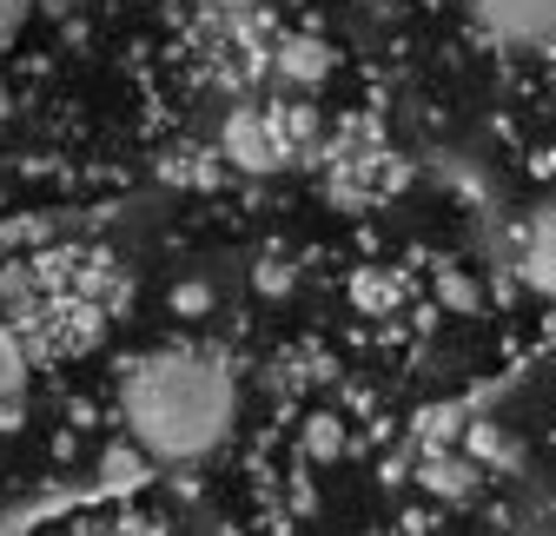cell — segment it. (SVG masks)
Segmentation results:
<instances>
[{"label": "cell", "instance_id": "obj_5", "mask_svg": "<svg viewBox=\"0 0 556 536\" xmlns=\"http://www.w3.org/2000/svg\"><path fill=\"white\" fill-rule=\"evenodd\" d=\"M173 305H179V311H205V305H213V285H179Z\"/></svg>", "mask_w": 556, "mask_h": 536}, {"label": "cell", "instance_id": "obj_3", "mask_svg": "<svg viewBox=\"0 0 556 536\" xmlns=\"http://www.w3.org/2000/svg\"><path fill=\"white\" fill-rule=\"evenodd\" d=\"M523 279L556 298V206H543V213L523 226Z\"/></svg>", "mask_w": 556, "mask_h": 536}, {"label": "cell", "instance_id": "obj_2", "mask_svg": "<svg viewBox=\"0 0 556 536\" xmlns=\"http://www.w3.org/2000/svg\"><path fill=\"white\" fill-rule=\"evenodd\" d=\"M464 8H470L477 34L497 47H517V53L556 47V0H464Z\"/></svg>", "mask_w": 556, "mask_h": 536}, {"label": "cell", "instance_id": "obj_4", "mask_svg": "<svg viewBox=\"0 0 556 536\" xmlns=\"http://www.w3.org/2000/svg\"><path fill=\"white\" fill-rule=\"evenodd\" d=\"M21 384H27V352H21L14 331L0 324V405H8V397H21Z\"/></svg>", "mask_w": 556, "mask_h": 536}, {"label": "cell", "instance_id": "obj_1", "mask_svg": "<svg viewBox=\"0 0 556 536\" xmlns=\"http://www.w3.org/2000/svg\"><path fill=\"white\" fill-rule=\"evenodd\" d=\"M119 418L132 444L160 463H199L219 450L232 418H239V378L219 352L205 345H173L126 365L119 378Z\"/></svg>", "mask_w": 556, "mask_h": 536}]
</instances>
